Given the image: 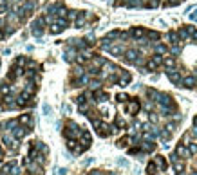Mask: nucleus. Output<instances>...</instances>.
I'll return each instance as SVG.
<instances>
[{"label":"nucleus","mask_w":197,"mask_h":175,"mask_svg":"<svg viewBox=\"0 0 197 175\" xmlns=\"http://www.w3.org/2000/svg\"><path fill=\"white\" fill-rule=\"evenodd\" d=\"M147 67H148L150 70H154V69H155V67H157V65H155V63H154V61L150 60V61H148V63H147Z\"/></svg>","instance_id":"obj_35"},{"label":"nucleus","mask_w":197,"mask_h":175,"mask_svg":"<svg viewBox=\"0 0 197 175\" xmlns=\"http://www.w3.org/2000/svg\"><path fill=\"white\" fill-rule=\"evenodd\" d=\"M4 38V33H2V31H0V40H2Z\"/></svg>","instance_id":"obj_45"},{"label":"nucleus","mask_w":197,"mask_h":175,"mask_svg":"<svg viewBox=\"0 0 197 175\" xmlns=\"http://www.w3.org/2000/svg\"><path fill=\"white\" fill-rule=\"evenodd\" d=\"M130 34H132L134 38H143V36H145V31H143V29H139V27H136V29H132V31H130Z\"/></svg>","instance_id":"obj_15"},{"label":"nucleus","mask_w":197,"mask_h":175,"mask_svg":"<svg viewBox=\"0 0 197 175\" xmlns=\"http://www.w3.org/2000/svg\"><path fill=\"white\" fill-rule=\"evenodd\" d=\"M183 141H184V145H190V134H186Z\"/></svg>","instance_id":"obj_37"},{"label":"nucleus","mask_w":197,"mask_h":175,"mask_svg":"<svg viewBox=\"0 0 197 175\" xmlns=\"http://www.w3.org/2000/svg\"><path fill=\"white\" fill-rule=\"evenodd\" d=\"M155 101L159 103V107H165V108H172L174 107L172 98L168 94H161V92H159V96H157V99H155Z\"/></svg>","instance_id":"obj_2"},{"label":"nucleus","mask_w":197,"mask_h":175,"mask_svg":"<svg viewBox=\"0 0 197 175\" xmlns=\"http://www.w3.org/2000/svg\"><path fill=\"white\" fill-rule=\"evenodd\" d=\"M167 76L170 78V81H172V83H181V74L177 72V70L168 69V70H167Z\"/></svg>","instance_id":"obj_7"},{"label":"nucleus","mask_w":197,"mask_h":175,"mask_svg":"<svg viewBox=\"0 0 197 175\" xmlns=\"http://www.w3.org/2000/svg\"><path fill=\"white\" fill-rule=\"evenodd\" d=\"M152 162L155 164V168H159L161 171H167V161H165V157H163V155H155Z\"/></svg>","instance_id":"obj_5"},{"label":"nucleus","mask_w":197,"mask_h":175,"mask_svg":"<svg viewBox=\"0 0 197 175\" xmlns=\"http://www.w3.org/2000/svg\"><path fill=\"white\" fill-rule=\"evenodd\" d=\"M44 22H45L44 18H38V20H35V22H33V34L35 36H40V34L44 33V29H42Z\"/></svg>","instance_id":"obj_3"},{"label":"nucleus","mask_w":197,"mask_h":175,"mask_svg":"<svg viewBox=\"0 0 197 175\" xmlns=\"http://www.w3.org/2000/svg\"><path fill=\"white\" fill-rule=\"evenodd\" d=\"M125 56H127L129 63H139V53H138V51L130 49V51H127V53H125Z\"/></svg>","instance_id":"obj_4"},{"label":"nucleus","mask_w":197,"mask_h":175,"mask_svg":"<svg viewBox=\"0 0 197 175\" xmlns=\"http://www.w3.org/2000/svg\"><path fill=\"white\" fill-rule=\"evenodd\" d=\"M83 24H85V13H81V15L76 18V27H81Z\"/></svg>","instance_id":"obj_21"},{"label":"nucleus","mask_w":197,"mask_h":175,"mask_svg":"<svg viewBox=\"0 0 197 175\" xmlns=\"http://www.w3.org/2000/svg\"><path fill=\"white\" fill-rule=\"evenodd\" d=\"M18 123H22V125H31V116L29 114H24L18 117Z\"/></svg>","instance_id":"obj_17"},{"label":"nucleus","mask_w":197,"mask_h":175,"mask_svg":"<svg viewBox=\"0 0 197 175\" xmlns=\"http://www.w3.org/2000/svg\"><path fill=\"white\" fill-rule=\"evenodd\" d=\"M188 152H190V155H193V153H197V145H195V143H190V146H188Z\"/></svg>","instance_id":"obj_26"},{"label":"nucleus","mask_w":197,"mask_h":175,"mask_svg":"<svg viewBox=\"0 0 197 175\" xmlns=\"http://www.w3.org/2000/svg\"><path fill=\"white\" fill-rule=\"evenodd\" d=\"M148 36H150V38H154V40H159V33H155V31L148 33Z\"/></svg>","instance_id":"obj_33"},{"label":"nucleus","mask_w":197,"mask_h":175,"mask_svg":"<svg viewBox=\"0 0 197 175\" xmlns=\"http://www.w3.org/2000/svg\"><path fill=\"white\" fill-rule=\"evenodd\" d=\"M179 36L181 38H186V36H188V33H186V29L183 27V29H179Z\"/></svg>","instance_id":"obj_32"},{"label":"nucleus","mask_w":197,"mask_h":175,"mask_svg":"<svg viewBox=\"0 0 197 175\" xmlns=\"http://www.w3.org/2000/svg\"><path fill=\"white\" fill-rule=\"evenodd\" d=\"M192 175H197V173H192Z\"/></svg>","instance_id":"obj_48"},{"label":"nucleus","mask_w":197,"mask_h":175,"mask_svg":"<svg viewBox=\"0 0 197 175\" xmlns=\"http://www.w3.org/2000/svg\"><path fill=\"white\" fill-rule=\"evenodd\" d=\"M174 162V170H175V175H184V164L183 162H179L177 159L175 161H172Z\"/></svg>","instance_id":"obj_11"},{"label":"nucleus","mask_w":197,"mask_h":175,"mask_svg":"<svg viewBox=\"0 0 197 175\" xmlns=\"http://www.w3.org/2000/svg\"><path fill=\"white\" fill-rule=\"evenodd\" d=\"M24 63H25V58H24V56H20V58L16 60V67H22Z\"/></svg>","instance_id":"obj_30"},{"label":"nucleus","mask_w":197,"mask_h":175,"mask_svg":"<svg viewBox=\"0 0 197 175\" xmlns=\"http://www.w3.org/2000/svg\"><path fill=\"white\" fill-rule=\"evenodd\" d=\"M61 31H64V27L58 25V24H53V25H51V33H53V34H58V33H61Z\"/></svg>","instance_id":"obj_19"},{"label":"nucleus","mask_w":197,"mask_h":175,"mask_svg":"<svg viewBox=\"0 0 197 175\" xmlns=\"http://www.w3.org/2000/svg\"><path fill=\"white\" fill-rule=\"evenodd\" d=\"M9 85H6V83H2V87H0V92H2V94H9Z\"/></svg>","instance_id":"obj_28"},{"label":"nucleus","mask_w":197,"mask_h":175,"mask_svg":"<svg viewBox=\"0 0 197 175\" xmlns=\"http://www.w3.org/2000/svg\"><path fill=\"white\" fill-rule=\"evenodd\" d=\"M138 110H139V101L138 99H132V101H129V105H127V112L129 114H138Z\"/></svg>","instance_id":"obj_6"},{"label":"nucleus","mask_w":197,"mask_h":175,"mask_svg":"<svg viewBox=\"0 0 197 175\" xmlns=\"http://www.w3.org/2000/svg\"><path fill=\"white\" fill-rule=\"evenodd\" d=\"M152 61H154L155 65H161V63H163V56H161V54H155V56L152 58Z\"/></svg>","instance_id":"obj_24"},{"label":"nucleus","mask_w":197,"mask_h":175,"mask_svg":"<svg viewBox=\"0 0 197 175\" xmlns=\"http://www.w3.org/2000/svg\"><path fill=\"white\" fill-rule=\"evenodd\" d=\"M119 166H123V168H127V166H129V162H127L125 159H121V161H119Z\"/></svg>","instance_id":"obj_38"},{"label":"nucleus","mask_w":197,"mask_h":175,"mask_svg":"<svg viewBox=\"0 0 197 175\" xmlns=\"http://www.w3.org/2000/svg\"><path fill=\"white\" fill-rule=\"evenodd\" d=\"M94 98H98L96 101H107V98H109V96H107V92H101V90L98 89V90L94 92Z\"/></svg>","instance_id":"obj_13"},{"label":"nucleus","mask_w":197,"mask_h":175,"mask_svg":"<svg viewBox=\"0 0 197 175\" xmlns=\"http://www.w3.org/2000/svg\"><path fill=\"white\" fill-rule=\"evenodd\" d=\"M90 89H100V81H90Z\"/></svg>","instance_id":"obj_34"},{"label":"nucleus","mask_w":197,"mask_h":175,"mask_svg":"<svg viewBox=\"0 0 197 175\" xmlns=\"http://www.w3.org/2000/svg\"><path fill=\"white\" fill-rule=\"evenodd\" d=\"M49 112H51V107L49 105H44V114H49Z\"/></svg>","instance_id":"obj_39"},{"label":"nucleus","mask_w":197,"mask_h":175,"mask_svg":"<svg viewBox=\"0 0 197 175\" xmlns=\"http://www.w3.org/2000/svg\"><path fill=\"white\" fill-rule=\"evenodd\" d=\"M192 136H195V137H197V127H193V128H192Z\"/></svg>","instance_id":"obj_42"},{"label":"nucleus","mask_w":197,"mask_h":175,"mask_svg":"<svg viewBox=\"0 0 197 175\" xmlns=\"http://www.w3.org/2000/svg\"><path fill=\"white\" fill-rule=\"evenodd\" d=\"M183 85H184L186 89H193V87L197 85V76H186V78L183 79Z\"/></svg>","instance_id":"obj_9"},{"label":"nucleus","mask_w":197,"mask_h":175,"mask_svg":"<svg viewBox=\"0 0 197 175\" xmlns=\"http://www.w3.org/2000/svg\"><path fill=\"white\" fill-rule=\"evenodd\" d=\"M29 130H31V128H24V127H20V128H13V136H15V139L18 141V139H22Z\"/></svg>","instance_id":"obj_10"},{"label":"nucleus","mask_w":197,"mask_h":175,"mask_svg":"<svg viewBox=\"0 0 197 175\" xmlns=\"http://www.w3.org/2000/svg\"><path fill=\"white\" fill-rule=\"evenodd\" d=\"M80 134H81V130L78 128L76 123L69 121V123H67V128H65V137H67V139H76Z\"/></svg>","instance_id":"obj_1"},{"label":"nucleus","mask_w":197,"mask_h":175,"mask_svg":"<svg viewBox=\"0 0 197 175\" xmlns=\"http://www.w3.org/2000/svg\"><path fill=\"white\" fill-rule=\"evenodd\" d=\"M9 173H11V175H20V168H18V164H16V162H15L13 166H11V170H9Z\"/></svg>","instance_id":"obj_23"},{"label":"nucleus","mask_w":197,"mask_h":175,"mask_svg":"<svg viewBox=\"0 0 197 175\" xmlns=\"http://www.w3.org/2000/svg\"><path fill=\"white\" fill-rule=\"evenodd\" d=\"M116 99H118L119 103H127V101H129V96H127V94H118Z\"/></svg>","instance_id":"obj_25"},{"label":"nucleus","mask_w":197,"mask_h":175,"mask_svg":"<svg viewBox=\"0 0 197 175\" xmlns=\"http://www.w3.org/2000/svg\"><path fill=\"white\" fill-rule=\"evenodd\" d=\"M90 175H101V173H100V171H92Z\"/></svg>","instance_id":"obj_43"},{"label":"nucleus","mask_w":197,"mask_h":175,"mask_svg":"<svg viewBox=\"0 0 197 175\" xmlns=\"http://www.w3.org/2000/svg\"><path fill=\"white\" fill-rule=\"evenodd\" d=\"M116 127L118 128H125V121H123L121 117H116Z\"/></svg>","instance_id":"obj_27"},{"label":"nucleus","mask_w":197,"mask_h":175,"mask_svg":"<svg viewBox=\"0 0 197 175\" xmlns=\"http://www.w3.org/2000/svg\"><path fill=\"white\" fill-rule=\"evenodd\" d=\"M168 38H170V42H172V44H177V42H179V40H177V34H175V33H170V34H168Z\"/></svg>","instance_id":"obj_29"},{"label":"nucleus","mask_w":197,"mask_h":175,"mask_svg":"<svg viewBox=\"0 0 197 175\" xmlns=\"http://www.w3.org/2000/svg\"><path fill=\"white\" fill-rule=\"evenodd\" d=\"M0 25H2V20H0Z\"/></svg>","instance_id":"obj_47"},{"label":"nucleus","mask_w":197,"mask_h":175,"mask_svg":"<svg viewBox=\"0 0 197 175\" xmlns=\"http://www.w3.org/2000/svg\"><path fill=\"white\" fill-rule=\"evenodd\" d=\"M167 128H168V132H174V130H175V123H168Z\"/></svg>","instance_id":"obj_36"},{"label":"nucleus","mask_w":197,"mask_h":175,"mask_svg":"<svg viewBox=\"0 0 197 175\" xmlns=\"http://www.w3.org/2000/svg\"><path fill=\"white\" fill-rule=\"evenodd\" d=\"M81 150H87L90 146V134L89 132H81Z\"/></svg>","instance_id":"obj_8"},{"label":"nucleus","mask_w":197,"mask_h":175,"mask_svg":"<svg viewBox=\"0 0 197 175\" xmlns=\"http://www.w3.org/2000/svg\"><path fill=\"white\" fill-rule=\"evenodd\" d=\"M0 175H6V173H4V171H2V173H0Z\"/></svg>","instance_id":"obj_46"},{"label":"nucleus","mask_w":197,"mask_h":175,"mask_svg":"<svg viewBox=\"0 0 197 175\" xmlns=\"http://www.w3.org/2000/svg\"><path fill=\"white\" fill-rule=\"evenodd\" d=\"M193 127H197V116H195V119H193Z\"/></svg>","instance_id":"obj_44"},{"label":"nucleus","mask_w":197,"mask_h":175,"mask_svg":"<svg viewBox=\"0 0 197 175\" xmlns=\"http://www.w3.org/2000/svg\"><path fill=\"white\" fill-rule=\"evenodd\" d=\"M141 148L147 150V152H152V150H155V145L152 141H145V143H141Z\"/></svg>","instance_id":"obj_14"},{"label":"nucleus","mask_w":197,"mask_h":175,"mask_svg":"<svg viewBox=\"0 0 197 175\" xmlns=\"http://www.w3.org/2000/svg\"><path fill=\"white\" fill-rule=\"evenodd\" d=\"M155 51H157V54H165V53H167V45H165V44H157V45H155Z\"/></svg>","instance_id":"obj_22"},{"label":"nucleus","mask_w":197,"mask_h":175,"mask_svg":"<svg viewBox=\"0 0 197 175\" xmlns=\"http://www.w3.org/2000/svg\"><path fill=\"white\" fill-rule=\"evenodd\" d=\"M74 76H83V69H81V67H76V69H74Z\"/></svg>","instance_id":"obj_31"},{"label":"nucleus","mask_w":197,"mask_h":175,"mask_svg":"<svg viewBox=\"0 0 197 175\" xmlns=\"http://www.w3.org/2000/svg\"><path fill=\"white\" fill-rule=\"evenodd\" d=\"M147 173H148V175H155V173H157V168H155L154 162H150L148 166H147Z\"/></svg>","instance_id":"obj_18"},{"label":"nucleus","mask_w":197,"mask_h":175,"mask_svg":"<svg viewBox=\"0 0 197 175\" xmlns=\"http://www.w3.org/2000/svg\"><path fill=\"white\" fill-rule=\"evenodd\" d=\"M76 15H78L76 11H69V18H76Z\"/></svg>","instance_id":"obj_40"},{"label":"nucleus","mask_w":197,"mask_h":175,"mask_svg":"<svg viewBox=\"0 0 197 175\" xmlns=\"http://www.w3.org/2000/svg\"><path fill=\"white\" fill-rule=\"evenodd\" d=\"M129 81H130V74H123V78L119 79V85H121V87H127Z\"/></svg>","instance_id":"obj_20"},{"label":"nucleus","mask_w":197,"mask_h":175,"mask_svg":"<svg viewBox=\"0 0 197 175\" xmlns=\"http://www.w3.org/2000/svg\"><path fill=\"white\" fill-rule=\"evenodd\" d=\"M150 121L155 123V121H157V116H155V114H150Z\"/></svg>","instance_id":"obj_41"},{"label":"nucleus","mask_w":197,"mask_h":175,"mask_svg":"<svg viewBox=\"0 0 197 175\" xmlns=\"http://www.w3.org/2000/svg\"><path fill=\"white\" fill-rule=\"evenodd\" d=\"M163 63L167 69H174L175 67V58H167V60H163Z\"/></svg>","instance_id":"obj_16"},{"label":"nucleus","mask_w":197,"mask_h":175,"mask_svg":"<svg viewBox=\"0 0 197 175\" xmlns=\"http://www.w3.org/2000/svg\"><path fill=\"white\" fill-rule=\"evenodd\" d=\"M175 153H177V155H184V157H190V152L186 150L183 145H179L177 148H175Z\"/></svg>","instance_id":"obj_12"}]
</instances>
